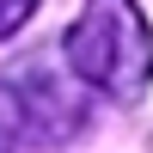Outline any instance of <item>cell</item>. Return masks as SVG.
I'll use <instances>...</instances> for the list:
<instances>
[{
  "instance_id": "1",
  "label": "cell",
  "mask_w": 153,
  "mask_h": 153,
  "mask_svg": "<svg viewBox=\"0 0 153 153\" xmlns=\"http://www.w3.org/2000/svg\"><path fill=\"white\" fill-rule=\"evenodd\" d=\"M61 61L80 86L117 98V104L141 98L153 80V31L141 6L135 0H86L61 37Z\"/></svg>"
},
{
  "instance_id": "2",
  "label": "cell",
  "mask_w": 153,
  "mask_h": 153,
  "mask_svg": "<svg viewBox=\"0 0 153 153\" xmlns=\"http://www.w3.org/2000/svg\"><path fill=\"white\" fill-rule=\"evenodd\" d=\"M0 129L25 147H61L86 129V86L49 55H19L0 68Z\"/></svg>"
},
{
  "instance_id": "3",
  "label": "cell",
  "mask_w": 153,
  "mask_h": 153,
  "mask_svg": "<svg viewBox=\"0 0 153 153\" xmlns=\"http://www.w3.org/2000/svg\"><path fill=\"white\" fill-rule=\"evenodd\" d=\"M31 12H37V0H0V43H6L12 31H25Z\"/></svg>"
}]
</instances>
